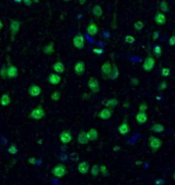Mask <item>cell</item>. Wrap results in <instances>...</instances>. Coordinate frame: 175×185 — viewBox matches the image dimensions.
<instances>
[{
    "instance_id": "cell-1",
    "label": "cell",
    "mask_w": 175,
    "mask_h": 185,
    "mask_svg": "<svg viewBox=\"0 0 175 185\" xmlns=\"http://www.w3.org/2000/svg\"><path fill=\"white\" fill-rule=\"evenodd\" d=\"M45 116H46V112H45L44 107L40 104L31 110L28 117H29L30 119H33L35 121H39V120H42L43 118H45Z\"/></svg>"
},
{
    "instance_id": "cell-2",
    "label": "cell",
    "mask_w": 175,
    "mask_h": 185,
    "mask_svg": "<svg viewBox=\"0 0 175 185\" xmlns=\"http://www.w3.org/2000/svg\"><path fill=\"white\" fill-rule=\"evenodd\" d=\"M51 174L56 178H63L68 174V169L63 163H58V165L53 167V169L51 170Z\"/></svg>"
},
{
    "instance_id": "cell-3",
    "label": "cell",
    "mask_w": 175,
    "mask_h": 185,
    "mask_svg": "<svg viewBox=\"0 0 175 185\" xmlns=\"http://www.w3.org/2000/svg\"><path fill=\"white\" fill-rule=\"evenodd\" d=\"M20 25L22 23L20 20H10V25H9V34H10V40L14 41V38L17 37V33L20 29Z\"/></svg>"
},
{
    "instance_id": "cell-4",
    "label": "cell",
    "mask_w": 175,
    "mask_h": 185,
    "mask_svg": "<svg viewBox=\"0 0 175 185\" xmlns=\"http://www.w3.org/2000/svg\"><path fill=\"white\" fill-rule=\"evenodd\" d=\"M156 66V60L153 55H148L143 60L142 63V69L143 71L146 72V73H150L155 69Z\"/></svg>"
},
{
    "instance_id": "cell-5",
    "label": "cell",
    "mask_w": 175,
    "mask_h": 185,
    "mask_svg": "<svg viewBox=\"0 0 175 185\" xmlns=\"http://www.w3.org/2000/svg\"><path fill=\"white\" fill-rule=\"evenodd\" d=\"M162 144H163L162 139L156 137V136H150V138H148V146H150L151 150L153 153H157L161 148Z\"/></svg>"
},
{
    "instance_id": "cell-6",
    "label": "cell",
    "mask_w": 175,
    "mask_h": 185,
    "mask_svg": "<svg viewBox=\"0 0 175 185\" xmlns=\"http://www.w3.org/2000/svg\"><path fill=\"white\" fill-rule=\"evenodd\" d=\"M87 85H88V88L91 93H98L100 91V84H99V81L97 80V78L95 77H90L88 79V82H87Z\"/></svg>"
},
{
    "instance_id": "cell-7",
    "label": "cell",
    "mask_w": 175,
    "mask_h": 185,
    "mask_svg": "<svg viewBox=\"0 0 175 185\" xmlns=\"http://www.w3.org/2000/svg\"><path fill=\"white\" fill-rule=\"evenodd\" d=\"M73 45L74 47L76 48V49L78 50H81L84 48V46H85V38H84V36L82 34H77L76 36H74L73 38Z\"/></svg>"
},
{
    "instance_id": "cell-8",
    "label": "cell",
    "mask_w": 175,
    "mask_h": 185,
    "mask_svg": "<svg viewBox=\"0 0 175 185\" xmlns=\"http://www.w3.org/2000/svg\"><path fill=\"white\" fill-rule=\"evenodd\" d=\"M100 71H102V76L105 80L109 79V76L112 71V61L110 60H105L104 63L100 66Z\"/></svg>"
},
{
    "instance_id": "cell-9",
    "label": "cell",
    "mask_w": 175,
    "mask_h": 185,
    "mask_svg": "<svg viewBox=\"0 0 175 185\" xmlns=\"http://www.w3.org/2000/svg\"><path fill=\"white\" fill-rule=\"evenodd\" d=\"M58 139L63 144H69L73 140V135H72L70 130H64L58 135Z\"/></svg>"
},
{
    "instance_id": "cell-10",
    "label": "cell",
    "mask_w": 175,
    "mask_h": 185,
    "mask_svg": "<svg viewBox=\"0 0 175 185\" xmlns=\"http://www.w3.org/2000/svg\"><path fill=\"white\" fill-rule=\"evenodd\" d=\"M6 70H7V79H14L17 78L19 75V70L14 65L9 63V60H7V65H6Z\"/></svg>"
},
{
    "instance_id": "cell-11",
    "label": "cell",
    "mask_w": 175,
    "mask_h": 185,
    "mask_svg": "<svg viewBox=\"0 0 175 185\" xmlns=\"http://www.w3.org/2000/svg\"><path fill=\"white\" fill-rule=\"evenodd\" d=\"M42 92V88L37 84H31L28 88V95L30 97H38Z\"/></svg>"
},
{
    "instance_id": "cell-12",
    "label": "cell",
    "mask_w": 175,
    "mask_h": 185,
    "mask_svg": "<svg viewBox=\"0 0 175 185\" xmlns=\"http://www.w3.org/2000/svg\"><path fill=\"white\" fill-rule=\"evenodd\" d=\"M85 70H86V66H85V63H84L83 60L77 61V63H75V66H74V73L79 77L84 75Z\"/></svg>"
},
{
    "instance_id": "cell-13",
    "label": "cell",
    "mask_w": 175,
    "mask_h": 185,
    "mask_svg": "<svg viewBox=\"0 0 175 185\" xmlns=\"http://www.w3.org/2000/svg\"><path fill=\"white\" fill-rule=\"evenodd\" d=\"M46 81H47L49 84H51V85H60L61 82V77L60 74H58L55 72V73H51L47 76Z\"/></svg>"
},
{
    "instance_id": "cell-14",
    "label": "cell",
    "mask_w": 175,
    "mask_h": 185,
    "mask_svg": "<svg viewBox=\"0 0 175 185\" xmlns=\"http://www.w3.org/2000/svg\"><path fill=\"white\" fill-rule=\"evenodd\" d=\"M112 116H113V109H109V107H105V109H102V110H99L97 113V117L100 120H104V121L110 120L112 118Z\"/></svg>"
},
{
    "instance_id": "cell-15",
    "label": "cell",
    "mask_w": 175,
    "mask_h": 185,
    "mask_svg": "<svg viewBox=\"0 0 175 185\" xmlns=\"http://www.w3.org/2000/svg\"><path fill=\"white\" fill-rule=\"evenodd\" d=\"M130 131H131V128H130L129 123L127 122V120L123 121V122L119 125V127H118V132H119L121 135L129 134Z\"/></svg>"
},
{
    "instance_id": "cell-16",
    "label": "cell",
    "mask_w": 175,
    "mask_h": 185,
    "mask_svg": "<svg viewBox=\"0 0 175 185\" xmlns=\"http://www.w3.org/2000/svg\"><path fill=\"white\" fill-rule=\"evenodd\" d=\"M86 33L89 36H92V37L96 35L98 33V26H97L96 23H94L93 20H90V23L86 28Z\"/></svg>"
},
{
    "instance_id": "cell-17",
    "label": "cell",
    "mask_w": 175,
    "mask_h": 185,
    "mask_svg": "<svg viewBox=\"0 0 175 185\" xmlns=\"http://www.w3.org/2000/svg\"><path fill=\"white\" fill-rule=\"evenodd\" d=\"M154 22L158 26H164L166 24V15L164 14V12L158 11L156 14L155 17H154Z\"/></svg>"
},
{
    "instance_id": "cell-18",
    "label": "cell",
    "mask_w": 175,
    "mask_h": 185,
    "mask_svg": "<svg viewBox=\"0 0 175 185\" xmlns=\"http://www.w3.org/2000/svg\"><path fill=\"white\" fill-rule=\"evenodd\" d=\"M102 104H104L105 107H109V109H114L115 107H117V105L119 104V100L116 98V97H112V98L104 100V101H102Z\"/></svg>"
},
{
    "instance_id": "cell-19",
    "label": "cell",
    "mask_w": 175,
    "mask_h": 185,
    "mask_svg": "<svg viewBox=\"0 0 175 185\" xmlns=\"http://www.w3.org/2000/svg\"><path fill=\"white\" fill-rule=\"evenodd\" d=\"M135 120L137 122V124L139 125H143L148 122V115H146L145 112H142V110H138V113L135 116Z\"/></svg>"
},
{
    "instance_id": "cell-20",
    "label": "cell",
    "mask_w": 175,
    "mask_h": 185,
    "mask_svg": "<svg viewBox=\"0 0 175 185\" xmlns=\"http://www.w3.org/2000/svg\"><path fill=\"white\" fill-rule=\"evenodd\" d=\"M90 171V166H89V163L86 161L84 162H81V163H79L78 165V172L82 175H86L87 173Z\"/></svg>"
},
{
    "instance_id": "cell-21",
    "label": "cell",
    "mask_w": 175,
    "mask_h": 185,
    "mask_svg": "<svg viewBox=\"0 0 175 185\" xmlns=\"http://www.w3.org/2000/svg\"><path fill=\"white\" fill-rule=\"evenodd\" d=\"M119 75H120L119 69H118L117 65L115 63V61L113 60V61H112V71H111V74H110V76H109V79H110V80L115 81V80H117V79H118Z\"/></svg>"
},
{
    "instance_id": "cell-22",
    "label": "cell",
    "mask_w": 175,
    "mask_h": 185,
    "mask_svg": "<svg viewBox=\"0 0 175 185\" xmlns=\"http://www.w3.org/2000/svg\"><path fill=\"white\" fill-rule=\"evenodd\" d=\"M52 70L55 71V73L60 74V75H63V74L65 73L66 68H65V65H64L61 60H58L52 65Z\"/></svg>"
},
{
    "instance_id": "cell-23",
    "label": "cell",
    "mask_w": 175,
    "mask_h": 185,
    "mask_svg": "<svg viewBox=\"0 0 175 185\" xmlns=\"http://www.w3.org/2000/svg\"><path fill=\"white\" fill-rule=\"evenodd\" d=\"M77 141H78L80 144L82 145H85L87 143L89 142V139H88V136H87V132L86 131H80L78 134V137H77Z\"/></svg>"
},
{
    "instance_id": "cell-24",
    "label": "cell",
    "mask_w": 175,
    "mask_h": 185,
    "mask_svg": "<svg viewBox=\"0 0 175 185\" xmlns=\"http://www.w3.org/2000/svg\"><path fill=\"white\" fill-rule=\"evenodd\" d=\"M87 136H88L89 142L96 141L98 139V131L95 129V128H90V129L87 131Z\"/></svg>"
},
{
    "instance_id": "cell-25",
    "label": "cell",
    "mask_w": 175,
    "mask_h": 185,
    "mask_svg": "<svg viewBox=\"0 0 175 185\" xmlns=\"http://www.w3.org/2000/svg\"><path fill=\"white\" fill-rule=\"evenodd\" d=\"M92 14H93V17L98 20L100 17H102V14H104V10H102V6L98 4L94 5L93 7H92Z\"/></svg>"
},
{
    "instance_id": "cell-26",
    "label": "cell",
    "mask_w": 175,
    "mask_h": 185,
    "mask_svg": "<svg viewBox=\"0 0 175 185\" xmlns=\"http://www.w3.org/2000/svg\"><path fill=\"white\" fill-rule=\"evenodd\" d=\"M55 42L53 41H50L48 44L45 45V47L43 48V53L46 55H50L55 53Z\"/></svg>"
},
{
    "instance_id": "cell-27",
    "label": "cell",
    "mask_w": 175,
    "mask_h": 185,
    "mask_svg": "<svg viewBox=\"0 0 175 185\" xmlns=\"http://www.w3.org/2000/svg\"><path fill=\"white\" fill-rule=\"evenodd\" d=\"M0 104L2 106H8V105L11 104V97H10L8 93L2 94L1 98H0Z\"/></svg>"
},
{
    "instance_id": "cell-28",
    "label": "cell",
    "mask_w": 175,
    "mask_h": 185,
    "mask_svg": "<svg viewBox=\"0 0 175 185\" xmlns=\"http://www.w3.org/2000/svg\"><path fill=\"white\" fill-rule=\"evenodd\" d=\"M151 131L155 133H162L165 131V127H164L162 124H159V123H156L151 127Z\"/></svg>"
},
{
    "instance_id": "cell-29",
    "label": "cell",
    "mask_w": 175,
    "mask_h": 185,
    "mask_svg": "<svg viewBox=\"0 0 175 185\" xmlns=\"http://www.w3.org/2000/svg\"><path fill=\"white\" fill-rule=\"evenodd\" d=\"M153 56L156 58H160L162 55V46L161 45H156L153 49Z\"/></svg>"
},
{
    "instance_id": "cell-30",
    "label": "cell",
    "mask_w": 175,
    "mask_h": 185,
    "mask_svg": "<svg viewBox=\"0 0 175 185\" xmlns=\"http://www.w3.org/2000/svg\"><path fill=\"white\" fill-rule=\"evenodd\" d=\"M90 173H91V175L93 177H97L100 174V169H99V166L96 165V164H94L93 166L90 168Z\"/></svg>"
},
{
    "instance_id": "cell-31",
    "label": "cell",
    "mask_w": 175,
    "mask_h": 185,
    "mask_svg": "<svg viewBox=\"0 0 175 185\" xmlns=\"http://www.w3.org/2000/svg\"><path fill=\"white\" fill-rule=\"evenodd\" d=\"M160 9L162 12H167L169 11V6H168V2L166 0H162L160 3Z\"/></svg>"
},
{
    "instance_id": "cell-32",
    "label": "cell",
    "mask_w": 175,
    "mask_h": 185,
    "mask_svg": "<svg viewBox=\"0 0 175 185\" xmlns=\"http://www.w3.org/2000/svg\"><path fill=\"white\" fill-rule=\"evenodd\" d=\"M50 99L52 100V101H55V102H58V100L61 99V92L60 91L52 92L51 95H50Z\"/></svg>"
},
{
    "instance_id": "cell-33",
    "label": "cell",
    "mask_w": 175,
    "mask_h": 185,
    "mask_svg": "<svg viewBox=\"0 0 175 185\" xmlns=\"http://www.w3.org/2000/svg\"><path fill=\"white\" fill-rule=\"evenodd\" d=\"M0 77H1V79H3V80H6V79H7L6 65H3V66H2L1 70H0Z\"/></svg>"
},
{
    "instance_id": "cell-34",
    "label": "cell",
    "mask_w": 175,
    "mask_h": 185,
    "mask_svg": "<svg viewBox=\"0 0 175 185\" xmlns=\"http://www.w3.org/2000/svg\"><path fill=\"white\" fill-rule=\"evenodd\" d=\"M143 27H145V24L141 20H137V22L134 23V28L136 31H141L143 29Z\"/></svg>"
},
{
    "instance_id": "cell-35",
    "label": "cell",
    "mask_w": 175,
    "mask_h": 185,
    "mask_svg": "<svg viewBox=\"0 0 175 185\" xmlns=\"http://www.w3.org/2000/svg\"><path fill=\"white\" fill-rule=\"evenodd\" d=\"M168 87V84H167V82L166 81H162L160 84H159V86H158V90L159 91H164V90H166V88Z\"/></svg>"
},
{
    "instance_id": "cell-36",
    "label": "cell",
    "mask_w": 175,
    "mask_h": 185,
    "mask_svg": "<svg viewBox=\"0 0 175 185\" xmlns=\"http://www.w3.org/2000/svg\"><path fill=\"white\" fill-rule=\"evenodd\" d=\"M125 42L128 43V44H133L135 42V38L132 35H127L125 37Z\"/></svg>"
},
{
    "instance_id": "cell-37",
    "label": "cell",
    "mask_w": 175,
    "mask_h": 185,
    "mask_svg": "<svg viewBox=\"0 0 175 185\" xmlns=\"http://www.w3.org/2000/svg\"><path fill=\"white\" fill-rule=\"evenodd\" d=\"M7 151H8V153H10V155H17V148L15 145H10L8 147V150H7Z\"/></svg>"
},
{
    "instance_id": "cell-38",
    "label": "cell",
    "mask_w": 175,
    "mask_h": 185,
    "mask_svg": "<svg viewBox=\"0 0 175 185\" xmlns=\"http://www.w3.org/2000/svg\"><path fill=\"white\" fill-rule=\"evenodd\" d=\"M161 75H162V77L167 78V77H169V75H170V70H169L168 68H163L161 70Z\"/></svg>"
},
{
    "instance_id": "cell-39",
    "label": "cell",
    "mask_w": 175,
    "mask_h": 185,
    "mask_svg": "<svg viewBox=\"0 0 175 185\" xmlns=\"http://www.w3.org/2000/svg\"><path fill=\"white\" fill-rule=\"evenodd\" d=\"M148 103H146L145 101H142L140 102L139 104V107H138V110H142V112H146V109H148Z\"/></svg>"
},
{
    "instance_id": "cell-40",
    "label": "cell",
    "mask_w": 175,
    "mask_h": 185,
    "mask_svg": "<svg viewBox=\"0 0 175 185\" xmlns=\"http://www.w3.org/2000/svg\"><path fill=\"white\" fill-rule=\"evenodd\" d=\"M99 169H100V173L102 174V176H107L108 174H109V172H108V169H107V167H105V165H102V166H99Z\"/></svg>"
},
{
    "instance_id": "cell-41",
    "label": "cell",
    "mask_w": 175,
    "mask_h": 185,
    "mask_svg": "<svg viewBox=\"0 0 175 185\" xmlns=\"http://www.w3.org/2000/svg\"><path fill=\"white\" fill-rule=\"evenodd\" d=\"M130 84H131V85H132V86H137L138 84H139V81H138V79H137V78H131Z\"/></svg>"
},
{
    "instance_id": "cell-42",
    "label": "cell",
    "mask_w": 175,
    "mask_h": 185,
    "mask_svg": "<svg viewBox=\"0 0 175 185\" xmlns=\"http://www.w3.org/2000/svg\"><path fill=\"white\" fill-rule=\"evenodd\" d=\"M92 51H93V53H95V54H97V55H100L104 53V49H102V48H93Z\"/></svg>"
},
{
    "instance_id": "cell-43",
    "label": "cell",
    "mask_w": 175,
    "mask_h": 185,
    "mask_svg": "<svg viewBox=\"0 0 175 185\" xmlns=\"http://www.w3.org/2000/svg\"><path fill=\"white\" fill-rule=\"evenodd\" d=\"M168 42H169V45L170 46H175V36H171L170 38H169V40H168Z\"/></svg>"
},
{
    "instance_id": "cell-44",
    "label": "cell",
    "mask_w": 175,
    "mask_h": 185,
    "mask_svg": "<svg viewBox=\"0 0 175 185\" xmlns=\"http://www.w3.org/2000/svg\"><path fill=\"white\" fill-rule=\"evenodd\" d=\"M23 3H24L26 6H31L33 4V0H23Z\"/></svg>"
},
{
    "instance_id": "cell-45",
    "label": "cell",
    "mask_w": 175,
    "mask_h": 185,
    "mask_svg": "<svg viewBox=\"0 0 175 185\" xmlns=\"http://www.w3.org/2000/svg\"><path fill=\"white\" fill-rule=\"evenodd\" d=\"M28 163L31 164V165H35V164H36V159L35 158H29V160H28Z\"/></svg>"
},
{
    "instance_id": "cell-46",
    "label": "cell",
    "mask_w": 175,
    "mask_h": 185,
    "mask_svg": "<svg viewBox=\"0 0 175 185\" xmlns=\"http://www.w3.org/2000/svg\"><path fill=\"white\" fill-rule=\"evenodd\" d=\"M160 36V33L159 32H154V34H153V39H158V37Z\"/></svg>"
},
{
    "instance_id": "cell-47",
    "label": "cell",
    "mask_w": 175,
    "mask_h": 185,
    "mask_svg": "<svg viewBox=\"0 0 175 185\" xmlns=\"http://www.w3.org/2000/svg\"><path fill=\"white\" fill-rule=\"evenodd\" d=\"M3 27H4V24H3V22H2V20H0V31H1L2 29H3Z\"/></svg>"
},
{
    "instance_id": "cell-48",
    "label": "cell",
    "mask_w": 175,
    "mask_h": 185,
    "mask_svg": "<svg viewBox=\"0 0 175 185\" xmlns=\"http://www.w3.org/2000/svg\"><path fill=\"white\" fill-rule=\"evenodd\" d=\"M78 1H79V3H80L81 5H83V4H85V3H86L87 0H78Z\"/></svg>"
},
{
    "instance_id": "cell-49",
    "label": "cell",
    "mask_w": 175,
    "mask_h": 185,
    "mask_svg": "<svg viewBox=\"0 0 175 185\" xmlns=\"http://www.w3.org/2000/svg\"><path fill=\"white\" fill-rule=\"evenodd\" d=\"M14 2L15 3H17V4H20V3H22L23 2V0H14Z\"/></svg>"
},
{
    "instance_id": "cell-50",
    "label": "cell",
    "mask_w": 175,
    "mask_h": 185,
    "mask_svg": "<svg viewBox=\"0 0 175 185\" xmlns=\"http://www.w3.org/2000/svg\"><path fill=\"white\" fill-rule=\"evenodd\" d=\"M40 0H33V3H39Z\"/></svg>"
},
{
    "instance_id": "cell-51",
    "label": "cell",
    "mask_w": 175,
    "mask_h": 185,
    "mask_svg": "<svg viewBox=\"0 0 175 185\" xmlns=\"http://www.w3.org/2000/svg\"><path fill=\"white\" fill-rule=\"evenodd\" d=\"M120 147H118V146H116V147H114V150H119Z\"/></svg>"
},
{
    "instance_id": "cell-52",
    "label": "cell",
    "mask_w": 175,
    "mask_h": 185,
    "mask_svg": "<svg viewBox=\"0 0 175 185\" xmlns=\"http://www.w3.org/2000/svg\"><path fill=\"white\" fill-rule=\"evenodd\" d=\"M173 179H174V180H175V173L173 174Z\"/></svg>"
},
{
    "instance_id": "cell-53",
    "label": "cell",
    "mask_w": 175,
    "mask_h": 185,
    "mask_svg": "<svg viewBox=\"0 0 175 185\" xmlns=\"http://www.w3.org/2000/svg\"><path fill=\"white\" fill-rule=\"evenodd\" d=\"M64 1H71V0H64Z\"/></svg>"
},
{
    "instance_id": "cell-54",
    "label": "cell",
    "mask_w": 175,
    "mask_h": 185,
    "mask_svg": "<svg viewBox=\"0 0 175 185\" xmlns=\"http://www.w3.org/2000/svg\"><path fill=\"white\" fill-rule=\"evenodd\" d=\"M174 136H175V134H174Z\"/></svg>"
}]
</instances>
